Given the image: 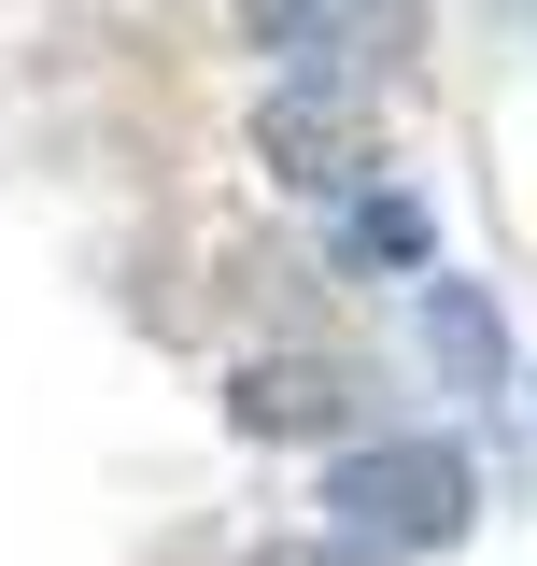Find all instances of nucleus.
<instances>
[{
  "mask_svg": "<svg viewBox=\"0 0 537 566\" xmlns=\"http://www.w3.org/2000/svg\"><path fill=\"white\" fill-rule=\"evenodd\" d=\"M424 326H439V354H453V368H509V340H495V312H481L467 283H439V312H424Z\"/></svg>",
  "mask_w": 537,
  "mask_h": 566,
  "instance_id": "obj_5",
  "label": "nucleus"
},
{
  "mask_svg": "<svg viewBox=\"0 0 537 566\" xmlns=\"http://www.w3.org/2000/svg\"><path fill=\"white\" fill-rule=\"evenodd\" d=\"M255 43L297 71H326V85H354V71H382L424 43V0H255Z\"/></svg>",
  "mask_w": 537,
  "mask_h": 566,
  "instance_id": "obj_3",
  "label": "nucleus"
},
{
  "mask_svg": "<svg viewBox=\"0 0 537 566\" xmlns=\"http://www.w3.org/2000/svg\"><path fill=\"white\" fill-rule=\"evenodd\" d=\"M326 510L368 553H453L481 524V468H467V439H339Z\"/></svg>",
  "mask_w": 537,
  "mask_h": 566,
  "instance_id": "obj_1",
  "label": "nucleus"
},
{
  "mask_svg": "<svg viewBox=\"0 0 537 566\" xmlns=\"http://www.w3.org/2000/svg\"><path fill=\"white\" fill-rule=\"evenodd\" d=\"M339 255H382V270H410V255H424V212H410V199H368L354 227H339Z\"/></svg>",
  "mask_w": 537,
  "mask_h": 566,
  "instance_id": "obj_6",
  "label": "nucleus"
},
{
  "mask_svg": "<svg viewBox=\"0 0 537 566\" xmlns=\"http://www.w3.org/2000/svg\"><path fill=\"white\" fill-rule=\"evenodd\" d=\"M255 566H368V538H268Z\"/></svg>",
  "mask_w": 537,
  "mask_h": 566,
  "instance_id": "obj_7",
  "label": "nucleus"
},
{
  "mask_svg": "<svg viewBox=\"0 0 537 566\" xmlns=\"http://www.w3.org/2000/svg\"><path fill=\"white\" fill-rule=\"evenodd\" d=\"M255 156L297 185V199H354V185L382 170V128H368V99H354V85L297 71V85H268V99H255Z\"/></svg>",
  "mask_w": 537,
  "mask_h": 566,
  "instance_id": "obj_2",
  "label": "nucleus"
},
{
  "mask_svg": "<svg viewBox=\"0 0 537 566\" xmlns=\"http://www.w3.org/2000/svg\"><path fill=\"white\" fill-rule=\"evenodd\" d=\"M227 424L241 439H339L354 424V368L339 354H241L227 368Z\"/></svg>",
  "mask_w": 537,
  "mask_h": 566,
  "instance_id": "obj_4",
  "label": "nucleus"
}]
</instances>
